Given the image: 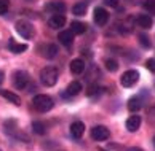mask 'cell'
I'll list each match as a JSON object with an SVG mask.
<instances>
[{
  "instance_id": "obj_5",
  "label": "cell",
  "mask_w": 155,
  "mask_h": 151,
  "mask_svg": "<svg viewBox=\"0 0 155 151\" xmlns=\"http://www.w3.org/2000/svg\"><path fill=\"white\" fill-rule=\"evenodd\" d=\"M29 83V75L22 70H18L13 73V86L16 89H24Z\"/></svg>"
},
{
  "instance_id": "obj_1",
  "label": "cell",
  "mask_w": 155,
  "mask_h": 151,
  "mask_svg": "<svg viewBox=\"0 0 155 151\" xmlns=\"http://www.w3.org/2000/svg\"><path fill=\"white\" fill-rule=\"evenodd\" d=\"M32 105L34 108L37 110V112L40 113H47L50 112L51 108H53V99H51L50 96H45V94H37L35 97H34V100H32Z\"/></svg>"
},
{
  "instance_id": "obj_25",
  "label": "cell",
  "mask_w": 155,
  "mask_h": 151,
  "mask_svg": "<svg viewBox=\"0 0 155 151\" xmlns=\"http://www.w3.org/2000/svg\"><path fill=\"white\" fill-rule=\"evenodd\" d=\"M16 129V123L13 119H10L5 123V132H8V134H13V131Z\"/></svg>"
},
{
  "instance_id": "obj_32",
  "label": "cell",
  "mask_w": 155,
  "mask_h": 151,
  "mask_svg": "<svg viewBox=\"0 0 155 151\" xmlns=\"http://www.w3.org/2000/svg\"><path fill=\"white\" fill-rule=\"evenodd\" d=\"M3 78H5V75H3V72H2V70H0V84L3 83Z\"/></svg>"
},
{
  "instance_id": "obj_11",
  "label": "cell",
  "mask_w": 155,
  "mask_h": 151,
  "mask_svg": "<svg viewBox=\"0 0 155 151\" xmlns=\"http://www.w3.org/2000/svg\"><path fill=\"white\" fill-rule=\"evenodd\" d=\"M141 127V116H130L128 119H126V129H128L130 132H136L137 129Z\"/></svg>"
},
{
  "instance_id": "obj_19",
  "label": "cell",
  "mask_w": 155,
  "mask_h": 151,
  "mask_svg": "<svg viewBox=\"0 0 155 151\" xmlns=\"http://www.w3.org/2000/svg\"><path fill=\"white\" fill-rule=\"evenodd\" d=\"M32 131L37 134V135H45L47 134V126H45L42 121H34L32 123Z\"/></svg>"
},
{
  "instance_id": "obj_22",
  "label": "cell",
  "mask_w": 155,
  "mask_h": 151,
  "mask_svg": "<svg viewBox=\"0 0 155 151\" xmlns=\"http://www.w3.org/2000/svg\"><path fill=\"white\" fill-rule=\"evenodd\" d=\"M142 7H144V10L149 14H155V0H144Z\"/></svg>"
},
{
  "instance_id": "obj_12",
  "label": "cell",
  "mask_w": 155,
  "mask_h": 151,
  "mask_svg": "<svg viewBox=\"0 0 155 151\" xmlns=\"http://www.w3.org/2000/svg\"><path fill=\"white\" fill-rule=\"evenodd\" d=\"M58 40H59V43H61V45L71 46L72 42H74V33H72L71 30H62V32H59Z\"/></svg>"
},
{
  "instance_id": "obj_20",
  "label": "cell",
  "mask_w": 155,
  "mask_h": 151,
  "mask_svg": "<svg viewBox=\"0 0 155 151\" xmlns=\"http://www.w3.org/2000/svg\"><path fill=\"white\" fill-rule=\"evenodd\" d=\"M141 107H142V102H141L139 97H131L128 100V110L130 112H137Z\"/></svg>"
},
{
  "instance_id": "obj_17",
  "label": "cell",
  "mask_w": 155,
  "mask_h": 151,
  "mask_svg": "<svg viewBox=\"0 0 155 151\" xmlns=\"http://www.w3.org/2000/svg\"><path fill=\"white\" fill-rule=\"evenodd\" d=\"M71 32L74 35H82V33L87 32V26L83 22H78V21H74L71 24Z\"/></svg>"
},
{
  "instance_id": "obj_24",
  "label": "cell",
  "mask_w": 155,
  "mask_h": 151,
  "mask_svg": "<svg viewBox=\"0 0 155 151\" xmlns=\"http://www.w3.org/2000/svg\"><path fill=\"white\" fill-rule=\"evenodd\" d=\"M106 68L109 72H117L118 70V62L115 59H107L106 61Z\"/></svg>"
},
{
  "instance_id": "obj_29",
  "label": "cell",
  "mask_w": 155,
  "mask_h": 151,
  "mask_svg": "<svg viewBox=\"0 0 155 151\" xmlns=\"http://www.w3.org/2000/svg\"><path fill=\"white\" fill-rule=\"evenodd\" d=\"M146 67H147L150 72H155V59H147V62H146Z\"/></svg>"
},
{
  "instance_id": "obj_8",
  "label": "cell",
  "mask_w": 155,
  "mask_h": 151,
  "mask_svg": "<svg viewBox=\"0 0 155 151\" xmlns=\"http://www.w3.org/2000/svg\"><path fill=\"white\" fill-rule=\"evenodd\" d=\"M85 134V124L82 121H75V123L71 124V135L74 138H82Z\"/></svg>"
},
{
  "instance_id": "obj_21",
  "label": "cell",
  "mask_w": 155,
  "mask_h": 151,
  "mask_svg": "<svg viewBox=\"0 0 155 151\" xmlns=\"http://www.w3.org/2000/svg\"><path fill=\"white\" fill-rule=\"evenodd\" d=\"M72 13L75 16H83L85 13H87V3H83V2L75 3V5H74V8H72Z\"/></svg>"
},
{
  "instance_id": "obj_7",
  "label": "cell",
  "mask_w": 155,
  "mask_h": 151,
  "mask_svg": "<svg viewBox=\"0 0 155 151\" xmlns=\"http://www.w3.org/2000/svg\"><path fill=\"white\" fill-rule=\"evenodd\" d=\"M93 19H94V22L97 26H106L107 21H109V13L104 8H94Z\"/></svg>"
},
{
  "instance_id": "obj_26",
  "label": "cell",
  "mask_w": 155,
  "mask_h": 151,
  "mask_svg": "<svg viewBox=\"0 0 155 151\" xmlns=\"http://www.w3.org/2000/svg\"><path fill=\"white\" fill-rule=\"evenodd\" d=\"M139 43H141V46H144V48H150V40H149V37L144 35V33L139 35Z\"/></svg>"
},
{
  "instance_id": "obj_3",
  "label": "cell",
  "mask_w": 155,
  "mask_h": 151,
  "mask_svg": "<svg viewBox=\"0 0 155 151\" xmlns=\"http://www.w3.org/2000/svg\"><path fill=\"white\" fill-rule=\"evenodd\" d=\"M16 32L26 40H31L34 35H35V29H34V26L26 19H21V21L16 22Z\"/></svg>"
},
{
  "instance_id": "obj_33",
  "label": "cell",
  "mask_w": 155,
  "mask_h": 151,
  "mask_svg": "<svg viewBox=\"0 0 155 151\" xmlns=\"http://www.w3.org/2000/svg\"><path fill=\"white\" fill-rule=\"evenodd\" d=\"M153 146H155V137H153Z\"/></svg>"
},
{
  "instance_id": "obj_9",
  "label": "cell",
  "mask_w": 155,
  "mask_h": 151,
  "mask_svg": "<svg viewBox=\"0 0 155 151\" xmlns=\"http://www.w3.org/2000/svg\"><path fill=\"white\" fill-rule=\"evenodd\" d=\"M64 24H66V16L62 13H54L50 18V27H53V29H61V27H64Z\"/></svg>"
},
{
  "instance_id": "obj_30",
  "label": "cell",
  "mask_w": 155,
  "mask_h": 151,
  "mask_svg": "<svg viewBox=\"0 0 155 151\" xmlns=\"http://www.w3.org/2000/svg\"><path fill=\"white\" fill-rule=\"evenodd\" d=\"M104 3L109 5V7H112V8H117L118 7V0H104Z\"/></svg>"
},
{
  "instance_id": "obj_18",
  "label": "cell",
  "mask_w": 155,
  "mask_h": 151,
  "mask_svg": "<svg viewBox=\"0 0 155 151\" xmlns=\"http://www.w3.org/2000/svg\"><path fill=\"white\" fill-rule=\"evenodd\" d=\"M67 96H77L80 94V91H82V84L78 83V81H72L71 84L67 86Z\"/></svg>"
},
{
  "instance_id": "obj_16",
  "label": "cell",
  "mask_w": 155,
  "mask_h": 151,
  "mask_svg": "<svg viewBox=\"0 0 155 151\" xmlns=\"http://www.w3.org/2000/svg\"><path fill=\"white\" fill-rule=\"evenodd\" d=\"M0 96H2L3 99H7V100H10L11 103H15V105H19V103H21L19 96H16V94H13V92H10V91L0 89Z\"/></svg>"
},
{
  "instance_id": "obj_27",
  "label": "cell",
  "mask_w": 155,
  "mask_h": 151,
  "mask_svg": "<svg viewBox=\"0 0 155 151\" xmlns=\"http://www.w3.org/2000/svg\"><path fill=\"white\" fill-rule=\"evenodd\" d=\"M97 91H101V88L97 84H91L90 88H88V91H87V94L90 96V97H93L94 94H97Z\"/></svg>"
},
{
  "instance_id": "obj_28",
  "label": "cell",
  "mask_w": 155,
  "mask_h": 151,
  "mask_svg": "<svg viewBox=\"0 0 155 151\" xmlns=\"http://www.w3.org/2000/svg\"><path fill=\"white\" fill-rule=\"evenodd\" d=\"M8 10V2L7 0H0V14H5Z\"/></svg>"
},
{
  "instance_id": "obj_6",
  "label": "cell",
  "mask_w": 155,
  "mask_h": 151,
  "mask_svg": "<svg viewBox=\"0 0 155 151\" xmlns=\"http://www.w3.org/2000/svg\"><path fill=\"white\" fill-rule=\"evenodd\" d=\"M91 137L97 142H104L109 138V129L104 126H94L93 129H91Z\"/></svg>"
},
{
  "instance_id": "obj_10",
  "label": "cell",
  "mask_w": 155,
  "mask_h": 151,
  "mask_svg": "<svg viewBox=\"0 0 155 151\" xmlns=\"http://www.w3.org/2000/svg\"><path fill=\"white\" fill-rule=\"evenodd\" d=\"M45 8H47L48 11H53V14L54 13H64V11H66V5H64V2L53 0V2H48L47 5H45Z\"/></svg>"
},
{
  "instance_id": "obj_4",
  "label": "cell",
  "mask_w": 155,
  "mask_h": 151,
  "mask_svg": "<svg viewBox=\"0 0 155 151\" xmlns=\"http://www.w3.org/2000/svg\"><path fill=\"white\" fill-rule=\"evenodd\" d=\"M137 81H139V73L136 70H126L122 78H120V84L123 86V88H131V86H134Z\"/></svg>"
},
{
  "instance_id": "obj_31",
  "label": "cell",
  "mask_w": 155,
  "mask_h": 151,
  "mask_svg": "<svg viewBox=\"0 0 155 151\" xmlns=\"http://www.w3.org/2000/svg\"><path fill=\"white\" fill-rule=\"evenodd\" d=\"M126 151H142L141 148H133V146H131V148H126Z\"/></svg>"
},
{
  "instance_id": "obj_15",
  "label": "cell",
  "mask_w": 155,
  "mask_h": 151,
  "mask_svg": "<svg viewBox=\"0 0 155 151\" xmlns=\"http://www.w3.org/2000/svg\"><path fill=\"white\" fill-rule=\"evenodd\" d=\"M8 48H10L11 53L21 54V53H24V51L27 49V46H26V45H22V43H16L15 40H10V42H8Z\"/></svg>"
},
{
  "instance_id": "obj_14",
  "label": "cell",
  "mask_w": 155,
  "mask_h": 151,
  "mask_svg": "<svg viewBox=\"0 0 155 151\" xmlns=\"http://www.w3.org/2000/svg\"><path fill=\"white\" fill-rule=\"evenodd\" d=\"M71 72L75 73V75H80L85 72V62L82 59H74L71 62Z\"/></svg>"
},
{
  "instance_id": "obj_13",
  "label": "cell",
  "mask_w": 155,
  "mask_h": 151,
  "mask_svg": "<svg viewBox=\"0 0 155 151\" xmlns=\"http://www.w3.org/2000/svg\"><path fill=\"white\" fill-rule=\"evenodd\" d=\"M137 24H139V27L149 30V29L152 27L153 21H152V18H150L149 14H139V16H137Z\"/></svg>"
},
{
  "instance_id": "obj_34",
  "label": "cell",
  "mask_w": 155,
  "mask_h": 151,
  "mask_svg": "<svg viewBox=\"0 0 155 151\" xmlns=\"http://www.w3.org/2000/svg\"><path fill=\"white\" fill-rule=\"evenodd\" d=\"M102 151H104V149H102Z\"/></svg>"
},
{
  "instance_id": "obj_2",
  "label": "cell",
  "mask_w": 155,
  "mask_h": 151,
  "mask_svg": "<svg viewBox=\"0 0 155 151\" xmlns=\"http://www.w3.org/2000/svg\"><path fill=\"white\" fill-rule=\"evenodd\" d=\"M40 81H42V84L51 86L56 84V81H58V70H56L54 67H45L42 68V72H40Z\"/></svg>"
},
{
  "instance_id": "obj_23",
  "label": "cell",
  "mask_w": 155,
  "mask_h": 151,
  "mask_svg": "<svg viewBox=\"0 0 155 151\" xmlns=\"http://www.w3.org/2000/svg\"><path fill=\"white\" fill-rule=\"evenodd\" d=\"M56 54H58V46L56 45H48L47 49H45V56H47L48 59H53V57H56Z\"/></svg>"
}]
</instances>
